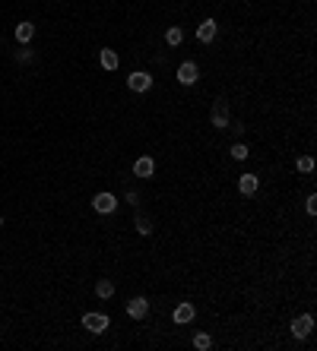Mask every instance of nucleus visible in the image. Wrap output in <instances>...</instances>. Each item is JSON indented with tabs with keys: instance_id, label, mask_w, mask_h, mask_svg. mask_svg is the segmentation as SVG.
Returning a JSON list of instances; mask_svg holds the SVG:
<instances>
[{
	"instance_id": "1",
	"label": "nucleus",
	"mask_w": 317,
	"mask_h": 351,
	"mask_svg": "<svg viewBox=\"0 0 317 351\" xmlns=\"http://www.w3.org/2000/svg\"><path fill=\"white\" fill-rule=\"evenodd\" d=\"M92 206H96V212L108 215V212H115V209H118V196H115V193H96Z\"/></svg>"
},
{
	"instance_id": "2",
	"label": "nucleus",
	"mask_w": 317,
	"mask_h": 351,
	"mask_svg": "<svg viewBox=\"0 0 317 351\" xmlns=\"http://www.w3.org/2000/svg\"><path fill=\"white\" fill-rule=\"evenodd\" d=\"M197 76H200V70H197L194 60H184V64L178 67V82H181V86H194Z\"/></svg>"
},
{
	"instance_id": "3",
	"label": "nucleus",
	"mask_w": 317,
	"mask_h": 351,
	"mask_svg": "<svg viewBox=\"0 0 317 351\" xmlns=\"http://www.w3.org/2000/svg\"><path fill=\"white\" fill-rule=\"evenodd\" d=\"M83 326H86L89 332H96V336H99V332L108 329V317H105V313H86V317H83Z\"/></svg>"
},
{
	"instance_id": "4",
	"label": "nucleus",
	"mask_w": 317,
	"mask_h": 351,
	"mask_svg": "<svg viewBox=\"0 0 317 351\" xmlns=\"http://www.w3.org/2000/svg\"><path fill=\"white\" fill-rule=\"evenodd\" d=\"M311 329H314V317H311V313H305V317H298L292 323V336L295 339H305V336H311Z\"/></svg>"
},
{
	"instance_id": "5",
	"label": "nucleus",
	"mask_w": 317,
	"mask_h": 351,
	"mask_svg": "<svg viewBox=\"0 0 317 351\" xmlns=\"http://www.w3.org/2000/svg\"><path fill=\"white\" fill-rule=\"evenodd\" d=\"M127 86L134 89V92H146L149 86H153V76L143 73V70H137V73H130V76H127Z\"/></svg>"
},
{
	"instance_id": "6",
	"label": "nucleus",
	"mask_w": 317,
	"mask_h": 351,
	"mask_svg": "<svg viewBox=\"0 0 317 351\" xmlns=\"http://www.w3.org/2000/svg\"><path fill=\"white\" fill-rule=\"evenodd\" d=\"M213 127H219V130H222V127H229V105L222 101V98L213 105Z\"/></svg>"
},
{
	"instance_id": "7",
	"label": "nucleus",
	"mask_w": 317,
	"mask_h": 351,
	"mask_svg": "<svg viewBox=\"0 0 317 351\" xmlns=\"http://www.w3.org/2000/svg\"><path fill=\"white\" fill-rule=\"evenodd\" d=\"M153 171H156V164H153V158H149V155H140L134 161V174L137 177H153Z\"/></svg>"
},
{
	"instance_id": "8",
	"label": "nucleus",
	"mask_w": 317,
	"mask_h": 351,
	"mask_svg": "<svg viewBox=\"0 0 317 351\" xmlns=\"http://www.w3.org/2000/svg\"><path fill=\"white\" fill-rule=\"evenodd\" d=\"M197 38L207 45V42H213L216 38V19H203L200 26H197Z\"/></svg>"
},
{
	"instance_id": "9",
	"label": "nucleus",
	"mask_w": 317,
	"mask_h": 351,
	"mask_svg": "<svg viewBox=\"0 0 317 351\" xmlns=\"http://www.w3.org/2000/svg\"><path fill=\"white\" fill-rule=\"evenodd\" d=\"M127 313H130L134 320H143L146 313H149V304H146V298H134V301L127 304Z\"/></svg>"
},
{
	"instance_id": "10",
	"label": "nucleus",
	"mask_w": 317,
	"mask_h": 351,
	"mask_svg": "<svg viewBox=\"0 0 317 351\" xmlns=\"http://www.w3.org/2000/svg\"><path fill=\"white\" fill-rule=\"evenodd\" d=\"M32 38H35V26L32 23H20V26H16V42H20V45H26Z\"/></svg>"
},
{
	"instance_id": "11",
	"label": "nucleus",
	"mask_w": 317,
	"mask_h": 351,
	"mask_svg": "<svg viewBox=\"0 0 317 351\" xmlns=\"http://www.w3.org/2000/svg\"><path fill=\"white\" fill-rule=\"evenodd\" d=\"M238 190L245 193V196L257 193V177H254V174H241V180H238Z\"/></svg>"
},
{
	"instance_id": "12",
	"label": "nucleus",
	"mask_w": 317,
	"mask_h": 351,
	"mask_svg": "<svg viewBox=\"0 0 317 351\" xmlns=\"http://www.w3.org/2000/svg\"><path fill=\"white\" fill-rule=\"evenodd\" d=\"M194 304H178V310H175V323H191L194 320Z\"/></svg>"
},
{
	"instance_id": "13",
	"label": "nucleus",
	"mask_w": 317,
	"mask_h": 351,
	"mask_svg": "<svg viewBox=\"0 0 317 351\" xmlns=\"http://www.w3.org/2000/svg\"><path fill=\"white\" fill-rule=\"evenodd\" d=\"M102 67H105V70H118V51L105 48V51H102Z\"/></svg>"
},
{
	"instance_id": "14",
	"label": "nucleus",
	"mask_w": 317,
	"mask_h": 351,
	"mask_svg": "<svg viewBox=\"0 0 317 351\" xmlns=\"http://www.w3.org/2000/svg\"><path fill=\"white\" fill-rule=\"evenodd\" d=\"M165 42H169L172 48H175V45H181V42H184V29H181V26H172L169 32H165Z\"/></svg>"
},
{
	"instance_id": "15",
	"label": "nucleus",
	"mask_w": 317,
	"mask_h": 351,
	"mask_svg": "<svg viewBox=\"0 0 317 351\" xmlns=\"http://www.w3.org/2000/svg\"><path fill=\"white\" fill-rule=\"evenodd\" d=\"M96 294H99V298H105V301H108L111 294H115V285H111L108 279H99V282H96Z\"/></svg>"
},
{
	"instance_id": "16",
	"label": "nucleus",
	"mask_w": 317,
	"mask_h": 351,
	"mask_svg": "<svg viewBox=\"0 0 317 351\" xmlns=\"http://www.w3.org/2000/svg\"><path fill=\"white\" fill-rule=\"evenodd\" d=\"M213 345V339L207 336V332H197V336H194V348H200V351H207Z\"/></svg>"
},
{
	"instance_id": "17",
	"label": "nucleus",
	"mask_w": 317,
	"mask_h": 351,
	"mask_svg": "<svg viewBox=\"0 0 317 351\" xmlns=\"http://www.w3.org/2000/svg\"><path fill=\"white\" fill-rule=\"evenodd\" d=\"M298 171L311 174V171H314V158H311V155H298Z\"/></svg>"
},
{
	"instance_id": "18",
	"label": "nucleus",
	"mask_w": 317,
	"mask_h": 351,
	"mask_svg": "<svg viewBox=\"0 0 317 351\" xmlns=\"http://www.w3.org/2000/svg\"><path fill=\"white\" fill-rule=\"evenodd\" d=\"M232 158L245 161V158H248V146H245V142H235V146H232Z\"/></svg>"
},
{
	"instance_id": "19",
	"label": "nucleus",
	"mask_w": 317,
	"mask_h": 351,
	"mask_svg": "<svg viewBox=\"0 0 317 351\" xmlns=\"http://www.w3.org/2000/svg\"><path fill=\"white\" fill-rule=\"evenodd\" d=\"M137 231H140V234H153V221L140 215V218H137Z\"/></svg>"
},
{
	"instance_id": "20",
	"label": "nucleus",
	"mask_w": 317,
	"mask_h": 351,
	"mask_svg": "<svg viewBox=\"0 0 317 351\" xmlns=\"http://www.w3.org/2000/svg\"><path fill=\"white\" fill-rule=\"evenodd\" d=\"M16 60H23V64H32V60H35V54H32V51H16Z\"/></svg>"
},
{
	"instance_id": "21",
	"label": "nucleus",
	"mask_w": 317,
	"mask_h": 351,
	"mask_svg": "<svg viewBox=\"0 0 317 351\" xmlns=\"http://www.w3.org/2000/svg\"><path fill=\"white\" fill-rule=\"evenodd\" d=\"M305 209H308L311 215H317V196H314V193L308 196V202H305Z\"/></svg>"
},
{
	"instance_id": "22",
	"label": "nucleus",
	"mask_w": 317,
	"mask_h": 351,
	"mask_svg": "<svg viewBox=\"0 0 317 351\" xmlns=\"http://www.w3.org/2000/svg\"><path fill=\"white\" fill-rule=\"evenodd\" d=\"M0 228H4V215H0Z\"/></svg>"
}]
</instances>
